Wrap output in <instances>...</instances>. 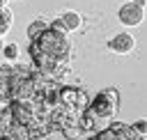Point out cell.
Segmentation results:
<instances>
[{"instance_id": "5", "label": "cell", "mask_w": 147, "mask_h": 140, "mask_svg": "<svg viewBox=\"0 0 147 140\" xmlns=\"http://www.w3.org/2000/svg\"><path fill=\"white\" fill-rule=\"evenodd\" d=\"M133 46H136V39L131 37V34H117V37H113L110 41H108V48L113 50V53H119V55H126V53H131L133 50Z\"/></svg>"}, {"instance_id": "11", "label": "cell", "mask_w": 147, "mask_h": 140, "mask_svg": "<svg viewBox=\"0 0 147 140\" xmlns=\"http://www.w3.org/2000/svg\"><path fill=\"white\" fill-rule=\"evenodd\" d=\"M136 5H140V7H145V0H133Z\"/></svg>"}, {"instance_id": "4", "label": "cell", "mask_w": 147, "mask_h": 140, "mask_svg": "<svg viewBox=\"0 0 147 140\" xmlns=\"http://www.w3.org/2000/svg\"><path fill=\"white\" fill-rule=\"evenodd\" d=\"M142 7L140 5H136V2H126V5H122V9H119V21L124 23V25H140L142 23Z\"/></svg>"}, {"instance_id": "10", "label": "cell", "mask_w": 147, "mask_h": 140, "mask_svg": "<svg viewBox=\"0 0 147 140\" xmlns=\"http://www.w3.org/2000/svg\"><path fill=\"white\" fill-rule=\"evenodd\" d=\"M145 126H147L145 122H136V124H133V131H136V133H140V135H145V131H147Z\"/></svg>"}, {"instance_id": "8", "label": "cell", "mask_w": 147, "mask_h": 140, "mask_svg": "<svg viewBox=\"0 0 147 140\" xmlns=\"http://www.w3.org/2000/svg\"><path fill=\"white\" fill-rule=\"evenodd\" d=\"M46 28H48V23H46V21H34V23L28 28V37L34 41V39H37V37H39V34L46 30Z\"/></svg>"}, {"instance_id": "2", "label": "cell", "mask_w": 147, "mask_h": 140, "mask_svg": "<svg viewBox=\"0 0 147 140\" xmlns=\"http://www.w3.org/2000/svg\"><path fill=\"white\" fill-rule=\"evenodd\" d=\"M117 110V92L115 90H103L99 92L92 101H87L83 117H80V126L83 129H101L108 126V119L115 115Z\"/></svg>"}, {"instance_id": "3", "label": "cell", "mask_w": 147, "mask_h": 140, "mask_svg": "<svg viewBox=\"0 0 147 140\" xmlns=\"http://www.w3.org/2000/svg\"><path fill=\"white\" fill-rule=\"evenodd\" d=\"M92 140H145V135L136 133L133 126H126L122 122H115V124L106 126L103 131H99Z\"/></svg>"}, {"instance_id": "6", "label": "cell", "mask_w": 147, "mask_h": 140, "mask_svg": "<svg viewBox=\"0 0 147 140\" xmlns=\"http://www.w3.org/2000/svg\"><path fill=\"white\" fill-rule=\"evenodd\" d=\"M53 25L60 28V30H64V32H69V30H76V28L80 25V16H78L76 11H67V14H62Z\"/></svg>"}, {"instance_id": "7", "label": "cell", "mask_w": 147, "mask_h": 140, "mask_svg": "<svg viewBox=\"0 0 147 140\" xmlns=\"http://www.w3.org/2000/svg\"><path fill=\"white\" fill-rule=\"evenodd\" d=\"M9 25H11V11L7 7H0V37L9 30Z\"/></svg>"}, {"instance_id": "9", "label": "cell", "mask_w": 147, "mask_h": 140, "mask_svg": "<svg viewBox=\"0 0 147 140\" xmlns=\"http://www.w3.org/2000/svg\"><path fill=\"white\" fill-rule=\"evenodd\" d=\"M5 55H7L9 60H11V57H16V55H18V46H16V44H9V46H5Z\"/></svg>"}, {"instance_id": "1", "label": "cell", "mask_w": 147, "mask_h": 140, "mask_svg": "<svg viewBox=\"0 0 147 140\" xmlns=\"http://www.w3.org/2000/svg\"><path fill=\"white\" fill-rule=\"evenodd\" d=\"M30 55L37 64V71L53 80L62 76L69 69V57H71V41L64 30L48 25L30 46Z\"/></svg>"}]
</instances>
